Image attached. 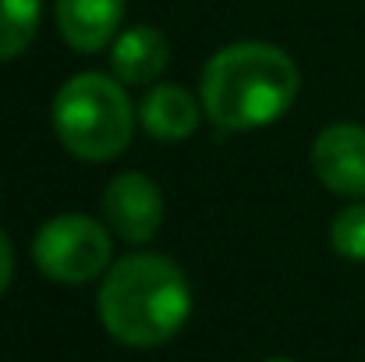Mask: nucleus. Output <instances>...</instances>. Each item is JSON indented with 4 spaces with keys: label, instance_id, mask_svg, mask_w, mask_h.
<instances>
[{
    "label": "nucleus",
    "instance_id": "obj_1",
    "mask_svg": "<svg viewBox=\"0 0 365 362\" xmlns=\"http://www.w3.org/2000/svg\"><path fill=\"white\" fill-rule=\"evenodd\" d=\"M298 96V64L273 43L242 39L217 50L199 82L206 118L224 131L273 124Z\"/></svg>",
    "mask_w": 365,
    "mask_h": 362
},
{
    "label": "nucleus",
    "instance_id": "obj_2",
    "mask_svg": "<svg viewBox=\"0 0 365 362\" xmlns=\"http://www.w3.org/2000/svg\"><path fill=\"white\" fill-rule=\"evenodd\" d=\"M192 313V288L178 263L156 252L118 259L100 284V320L128 348L167 345Z\"/></svg>",
    "mask_w": 365,
    "mask_h": 362
},
{
    "label": "nucleus",
    "instance_id": "obj_3",
    "mask_svg": "<svg viewBox=\"0 0 365 362\" xmlns=\"http://www.w3.org/2000/svg\"><path fill=\"white\" fill-rule=\"evenodd\" d=\"M135 111L118 75L82 71L53 96V131L78 160H114L128 149Z\"/></svg>",
    "mask_w": 365,
    "mask_h": 362
},
{
    "label": "nucleus",
    "instance_id": "obj_4",
    "mask_svg": "<svg viewBox=\"0 0 365 362\" xmlns=\"http://www.w3.org/2000/svg\"><path fill=\"white\" fill-rule=\"evenodd\" d=\"M110 231L86 213H57L32 238L36 266L57 284H89L110 270Z\"/></svg>",
    "mask_w": 365,
    "mask_h": 362
},
{
    "label": "nucleus",
    "instance_id": "obj_5",
    "mask_svg": "<svg viewBox=\"0 0 365 362\" xmlns=\"http://www.w3.org/2000/svg\"><path fill=\"white\" fill-rule=\"evenodd\" d=\"M103 217L118 238L142 245L163 224V196L160 185L138 171L118 174L103 192Z\"/></svg>",
    "mask_w": 365,
    "mask_h": 362
},
{
    "label": "nucleus",
    "instance_id": "obj_6",
    "mask_svg": "<svg viewBox=\"0 0 365 362\" xmlns=\"http://www.w3.org/2000/svg\"><path fill=\"white\" fill-rule=\"evenodd\" d=\"M316 178L344 199H365V128L330 124L312 142Z\"/></svg>",
    "mask_w": 365,
    "mask_h": 362
},
{
    "label": "nucleus",
    "instance_id": "obj_7",
    "mask_svg": "<svg viewBox=\"0 0 365 362\" xmlns=\"http://www.w3.org/2000/svg\"><path fill=\"white\" fill-rule=\"evenodd\" d=\"M57 32L75 54H96L118 39L124 0H57Z\"/></svg>",
    "mask_w": 365,
    "mask_h": 362
},
{
    "label": "nucleus",
    "instance_id": "obj_8",
    "mask_svg": "<svg viewBox=\"0 0 365 362\" xmlns=\"http://www.w3.org/2000/svg\"><path fill=\"white\" fill-rule=\"evenodd\" d=\"M138 121L160 142H185L195 135V128L202 121V104L185 86L156 82V86H149V93L138 104Z\"/></svg>",
    "mask_w": 365,
    "mask_h": 362
},
{
    "label": "nucleus",
    "instance_id": "obj_9",
    "mask_svg": "<svg viewBox=\"0 0 365 362\" xmlns=\"http://www.w3.org/2000/svg\"><path fill=\"white\" fill-rule=\"evenodd\" d=\"M170 61V43L153 25H135L110 43V68L124 86H149L163 75Z\"/></svg>",
    "mask_w": 365,
    "mask_h": 362
},
{
    "label": "nucleus",
    "instance_id": "obj_10",
    "mask_svg": "<svg viewBox=\"0 0 365 362\" xmlns=\"http://www.w3.org/2000/svg\"><path fill=\"white\" fill-rule=\"evenodd\" d=\"M43 0H0V61L21 57L39 32Z\"/></svg>",
    "mask_w": 365,
    "mask_h": 362
},
{
    "label": "nucleus",
    "instance_id": "obj_11",
    "mask_svg": "<svg viewBox=\"0 0 365 362\" xmlns=\"http://www.w3.org/2000/svg\"><path fill=\"white\" fill-rule=\"evenodd\" d=\"M330 245L337 256L365 263V199L344 206L330 224Z\"/></svg>",
    "mask_w": 365,
    "mask_h": 362
},
{
    "label": "nucleus",
    "instance_id": "obj_12",
    "mask_svg": "<svg viewBox=\"0 0 365 362\" xmlns=\"http://www.w3.org/2000/svg\"><path fill=\"white\" fill-rule=\"evenodd\" d=\"M11 273H14V245H11V238L0 231V295L7 291Z\"/></svg>",
    "mask_w": 365,
    "mask_h": 362
},
{
    "label": "nucleus",
    "instance_id": "obj_13",
    "mask_svg": "<svg viewBox=\"0 0 365 362\" xmlns=\"http://www.w3.org/2000/svg\"><path fill=\"white\" fill-rule=\"evenodd\" d=\"M266 362H291V359H266Z\"/></svg>",
    "mask_w": 365,
    "mask_h": 362
}]
</instances>
